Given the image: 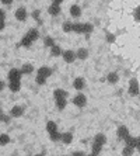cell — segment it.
Returning <instances> with one entry per match:
<instances>
[{
	"instance_id": "6da1fadb",
	"label": "cell",
	"mask_w": 140,
	"mask_h": 156,
	"mask_svg": "<svg viewBox=\"0 0 140 156\" xmlns=\"http://www.w3.org/2000/svg\"><path fill=\"white\" fill-rule=\"evenodd\" d=\"M139 90H140L139 82H137L136 79H130V82H129V94L130 96H137L139 94Z\"/></svg>"
},
{
	"instance_id": "7a4b0ae2",
	"label": "cell",
	"mask_w": 140,
	"mask_h": 156,
	"mask_svg": "<svg viewBox=\"0 0 140 156\" xmlns=\"http://www.w3.org/2000/svg\"><path fill=\"white\" fill-rule=\"evenodd\" d=\"M73 103H74L77 107H84L87 104V97L84 94H77L73 98Z\"/></svg>"
},
{
	"instance_id": "3957f363",
	"label": "cell",
	"mask_w": 140,
	"mask_h": 156,
	"mask_svg": "<svg viewBox=\"0 0 140 156\" xmlns=\"http://www.w3.org/2000/svg\"><path fill=\"white\" fill-rule=\"evenodd\" d=\"M20 79H21V72L17 69H11L10 72H9V80L10 82H20Z\"/></svg>"
},
{
	"instance_id": "277c9868",
	"label": "cell",
	"mask_w": 140,
	"mask_h": 156,
	"mask_svg": "<svg viewBox=\"0 0 140 156\" xmlns=\"http://www.w3.org/2000/svg\"><path fill=\"white\" fill-rule=\"evenodd\" d=\"M24 114V108L20 107V105H14L13 108L10 110V117H14V118H18Z\"/></svg>"
},
{
	"instance_id": "5b68a950",
	"label": "cell",
	"mask_w": 140,
	"mask_h": 156,
	"mask_svg": "<svg viewBox=\"0 0 140 156\" xmlns=\"http://www.w3.org/2000/svg\"><path fill=\"white\" fill-rule=\"evenodd\" d=\"M63 59H65V62H67V63H72V62L76 61V52L73 51H65L63 52Z\"/></svg>"
},
{
	"instance_id": "8992f818",
	"label": "cell",
	"mask_w": 140,
	"mask_h": 156,
	"mask_svg": "<svg viewBox=\"0 0 140 156\" xmlns=\"http://www.w3.org/2000/svg\"><path fill=\"white\" fill-rule=\"evenodd\" d=\"M129 136V129L125 127V125H121L118 128V138L119 139H126Z\"/></svg>"
},
{
	"instance_id": "52a82bcc",
	"label": "cell",
	"mask_w": 140,
	"mask_h": 156,
	"mask_svg": "<svg viewBox=\"0 0 140 156\" xmlns=\"http://www.w3.org/2000/svg\"><path fill=\"white\" fill-rule=\"evenodd\" d=\"M15 18H17L18 21H25V18H27V10H25L24 7L17 9V11H15Z\"/></svg>"
},
{
	"instance_id": "ba28073f",
	"label": "cell",
	"mask_w": 140,
	"mask_h": 156,
	"mask_svg": "<svg viewBox=\"0 0 140 156\" xmlns=\"http://www.w3.org/2000/svg\"><path fill=\"white\" fill-rule=\"evenodd\" d=\"M38 75L45 77V79H48V77L52 75V70H50V68H48V66H42V68L38 69Z\"/></svg>"
},
{
	"instance_id": "9c48e42d",
	"label": "cell",
	"mask_w": 140,
	"mask_h": 156,
	"mask_svg": "<svg viewBox=\"0 0 140 156\" xmlns=\"http://www.w3.org/2000/svg\"><path fill=\"white\" fill-rule=\"evenodd\" d=\"M27 38H28L31 42H34V41L38 40V37H39V33H38V30H29L28 34H27Z\"/></svg>"
},
{
	"instance_id": "30bf717a",
	"label": "cell",
	"mask_w": 140,
	"mask_h": 156,
	"mask_svg": "<svg viewBox=\"0 0 140 156\" xmlns=\"http://www.w3.org/2000/svg\"><path fill=\"white\" fill-rule=\"evenodd\" d=\"M73 86H74L76 90H81V89H84V86H86V82H84V79H83V77H77V79L74 80Z\"/></svg>"
},
{
	"instance_id": "8fae6325",
	"label": "cell",
	"mask_w": 140,
	"mask_h": 156,
	"mask_svg": "<svg viewBox=\"0 0 140 156\" xmlns=\"http://www.w3.org/2000/svg\"><path fill=\"white\" fill-rule=\"evenodd\" d=\"M48 13H49L50 16H58L59 13H60V6H58V4H52V6L48 9Z\"/></svg>"
},
{
	"instance_id": "7c38bea8",
	"label": "cell",
	"mask_w": 140,
	"mask_h": 156,
	"mask_svg": "<svg viewBox=\"0 0 140 156\" xmlns=\"http://www.w3.org/2000/svg\"><path fill=\"white\" fill-rule=\"evenodd\" d=\"M53 96H55V100H56V98H66L67 97V93H66L63 89H56V90L53 91Z\"/></svg>"
},
{
	"instance_id": "4fadbf2b",
	"label": "cell",
	"mask_w": 140,
	"mask_h": 156,
	"mask_svg": "<svg viewBox=\"0 0 140 156\" xmlns=\"http://www.w3.org/2000/svg\"><path fill=\"white\" fill-rule=\"evenodd\" d=\"M125 142H126V145L128 146H130V148H136V145H137V138H135V136H128V138L125 139Z\"/></svg>"
},
{
	"instance_id": "5bb4252c",
	"label": "cell",
	"mask_w": 140,
	"mask_h": 156,
	"mask_svg": "<svg viewBox=\"0 0 140 156\" xmlns=\"http://www.w3.org/2000/svg\"><path fill=\"white\" fill-rule=\"evenodd\" d=\"M20 72H21V75H29V73L34 72V68H32V65L27 63V65H22V68L20 69Z\"/></svg>"
},
{
	"instance_id": "9a60e30c",
	"label": "cell",
	"mask_w": 140,
	"mask_h": 156,
	"mask_svg": "<svg viewBox=\"0 0 140 156\" xmlns=\"http://www.w3.org/2000/svg\"><path fill=\"white\" fill-rule=\"evenodd\" d=\"M87 56H88V51H87L86 48H80L79 51L76 52V58H79V59H86Z\"/></svg>"
},
{
	"instance_id": "2e32d148",
	"label": "cell",
	"mask_w": 140,
	"mask_h": 156,
	"mask_svg": "<svg viewBox=\"0 0 140 156\" xmlns=\"http://www.w3.org/2000/svg\"><path fill=\"white\" fill-rule=\"evenodd\" d=\"M70 14H72L73 17H80V14H81V9H80L77 4H73L72 7H70Z\"/></svg>"
},
{
	"instance_id": "e0dca14e",
	"label": "cell",
	"mask_w": 140,
	"mask_h": 156,
	"mask_svg": "<svg viewBox=\"0 0 140 156\" xmlns=\"http://www.w3.org/2000/svg\"><path fill=\"white\" fill-rule=\"evenodd\" d=\"M60 141L63 142V144H70V142L73 141V135L70 134V132H65V134H62V138H60Z\"/></svg>"
},
{
	"instance_id": "ac0fdd59",
	"label": "cell",
	"mask_w": 140,
	"mask_h": 156,
	"mask_svg": "<svg viewBox=\"0 0 140 156\" xmlns=\"http://www.w3.org/2000/svg\"><path fill=\"white\" fill-rule=\"evenodd\" d=\"M62 54V49L59 45H53V47H50V55L52 56H59Z\"/></svg>"
},
{
	"instance_id": "d6986e66",
	"label": "cell",
	"mask_w": 140,
	"mask_h": 156,
	"mask_svg": "<svg viewBox=\"0 0 140 156\" xmlns=\"http://www.w3.org/2000/svg\"><path fill=\"white\" fill-rule=\"evenodd\" d=\"M94 142H97V144H100V145H104L105 142H107V136H105L104 134H98V135H95Z\"/></svg>"
},
{
	"instance_id": "ffe728a7",
	"label": "cell",
	"mask_w": 140,
	"mask_h": 156,
	"mask_svg": "<svg viewBox=\"0 0 140 156\" xmlns=\"http://www.w3.org/2000/svg\"><path fill=\"white\" fill-rule=\"evenodd\" d=\"M10 90L14 91V93H17L18 90H20V87H21V82H10Z\"/></svg>"
},
{
	"instance_id": "44dd1931",
	"label": "cell",
	"mask_w": 140,
	"mask_h": 156,
	"mask_svg": "<svg viewBox=\"0 0 140 156\" xmlns=\"http://www.w3.org/2000/svg\"><path fill=\"white\" fill-rule=\"evenodd\" d=\"M7 144H10V136L7 134H2L0 135V145L4 146V145H7Z\"/></svg>"
},
{
	"instance_id": "7402d4cb",
	"label": "cell",
	"mask_w": 140,
	"mask_h": 156,
	"mask_svg": "<svg viewBox=\"0 0 140 156\" xmlns=\"http://www.w3.org/2000/svg\"><path fill=\"white\" fill-rule=\"evenodd\" d=\"M46 131L49 132V134L55 132V131H58V127H56V124H55L53 121H49V122L46 124Z\"/></svg>"
},
{
	"instance_id": "603a6c76",
	"label": "cell",
	"mask_w": 140,
	"mask_h": 156,
	"mask_svg": "<svg viewBox=\"0 0 140 156\" xmlns=\"http://www.w3.org/2000/svg\"><path fill=\"white\" fill-rule=\"evenodd\" d=\"M66 98H56V107H58L59 110H63L66 107Z\"/></svg>"
},
{
	"instance_id": "cb8c5ba5",
	"label": "cell",
	"mask_w": 140,
	"mask_h": 156,
	"mask_svg": "<svg viewBox=\"0 0 140 156\" xmlns=\"http://www.w3.org/2000/svg\"><path fill=\"white\" fill-rule=\"evenodd\" d=\"M107 79H108V82H109V83H112V84H114V83H116V82H118V80H119V76H118V75H116V73H109V75H108V77H107Z\"/></svg>"
},
{
	"instance_id": "d4e9b609",
	"label": "cell",
	"mask_w": 140,
	"mask_h": 156,
	"mask_svg": "<svg viewBox=\"0 0 140 156\" xmlns=\"http://www.w3.org/2000/svg\"><path fill=\"white\" fill-rule=\"evenodd\" d=\"M72 31H74V33H77V34H84L83 33V24H79V23L73 24Z\"/></svg>"
},
{
	"instance_id": "484cf974",
	"label": "cell",
	"mask_w": 140,
	"mask_h": 156,
	"mask_svg": "<svg viewBox=\"0 0 140 156\" xmlns=\"http://www.w3.org/2000/svg\"><path fill=\"white\" fill-rule=\"evenodd\" d=\"M133 151H135L133 148H130V146L126 145L125 148H123V151H122V155L123 156H132L133 155Z\"/></svg>"
},
{
	"instance_id": "4316f807",
	"label": "cell",
	"mask_w": 140,
	"mask_h": 156,
	"mask_svg": "<svg viewBox=\"0 0 140 156\" xmlns=\"http://www.w3.org/2000/svg\"><path fill=\"white\" fill-rule=\"evenodd\" d=\"M49 135H50V141H53V142L60 141V138H62V134H59L58 131H55V132H52Z\"/></svg>"
},
{
	"instance_id": "83f0119b",
	"label": "cell",
	"mask_w": 140,
	"mask_h": 156,
	"mask_svg": "<svg viewBox=\"0 0 140 156\" xmlns=\"http://www.w3.org/2000/svg\"><path fill=\"white\" fill-rule=\"evenodd\" d=\"M101 148H102V145H100V144H97V142H94L93 144V153L98 155V153L101 152Z\"/></svg>"
},
{
	"instance_id": "f1b7e54d",
	"label": "cell",
	"mask_w": 140,
	"mask_h": 156,
	"mask_svg": "<svg viewBox=\"0 0 140 156\" xmlns=\"http://www.w3.org/2000/svg\"><path fill=\"white\" fill-rule=\"evenodd\" d=\"M91 31H93V26H91V24H83V33L90 34Z\"/></svg>"
},
{
	"instance_id": "f546056e",
	"label": "cell",
	"mask_w": 140,
	"mask_h": 156,
	"mask_svg": "<svg viewBox=\"0 0 140 156\" xmlns=\"http://www.w3.org/2000/svg\"><path fill=\"white\" fill-rule=\"evenodd\" d=\"M35 82H36V84H39V86H42V84H45L46 79H45V77H42V76H39V75H36Z\"/></svg>"
},
{
	"instance_id": "4dcf8cb0",
	"label": "cell",
	"mask_w": 140,
	"mask_h": 156,
	"mask_svg": "<svg viewBox=\"0 0 140 156\" xmlns=\"http://www.w3.org/2000/svg\"><path fill=\"white\" fill-rule=\"evenodd\" d=\"M72 27H73L72 23H65V24H63V31H65V33H70V31H72Z\"/></svg>"
},
{
	"instance_id": "1f68e13d",
	"label": "cell",
	"mask_w": 140,
	"mask_h": 156,
	"mask_svg": "<svg viewBox=\"0 0 140 156\" xmlns=\"http://www.w3.org/2000/svg\"><path fill=\"white\" fill-rule=\"evenodd\" d=\"M31 44H32V42H31V41H29L27 37H24V38L21 40V42H20V45H22V47H29Z\"/></svg>"
},
{
	"instance_id": "d6a6232c",
	"label": "cell",
	"mask_w": 140,
	"mask_h": 156,
	"mask_svg": "<svg viewBox=\"0 0 140 156\" xmlns=\"http://www.w3.org/2000/svg\"><path fill=\"white\" fill-rule=\"evenodd\" d=\"M55 45V42H53V40H52V38H50V37H46V38H45V47H53Z\"/></svg>"
},
{
	"instance_id": "836d02e7",
	"label": "cell",
	"mask_w": 140,
	"mask_h": 156,
	"mask_svg": "<svg viewBox=\"0 0 140 156\" xmlns=\"http://www.w3.org/2000/svg\"><path fill=\"white\" fill-rule=\"evenodd\" d=\"M0 121H3V122H9V121H10V117L4 115L3 111H0Z\"/></svg>"
},
{
	"instance_id": "e575fe53",
	"label": "cell",
	"mask_w": 140,
	"mask_h": 156,
	"mask_svg": "<svg viewBox=\"0 0 140 156\" xmlns=\"http://www.w3.org/2000/svg\"><path fill=\"white\" fill-rule=\"evenodd\" d=\"M107 41H108V42H114V41H115V37L112 35V34L108 33L107 34Z\"/></svg>"
},
{
	"instance_id": "d590c367",
	"label": "cell",
	"mask_w": 140,
	"mask_h": 156,
	"mask_svg": "<svg viewBox=\"0 0 140 156\" xmlns=\"http://www.w3.org/2000/svg\"><path fill=\"white\" fill-rule=\"evenodd\" d=\"M135 18H136V20H140V6L135 10Z\"/></svg>"
},
{
	"instance_id": "8d00e7d4",
	"label": "cell",
	"mask_w": 140,
	"mask_h": 156,
	"mask_svg": "<svg viewBox=\"0 0 140 156\" xmlns=\"http://www.w3.org/2000/svg\"><path fill=\"white\" fill-rule=\"evenodd\" d=\"M4 20H6V11L0 10V21H4Z\"/></svg>"
},
{
	"instance_id": "74e56055",
	"label": "cell",
	"mask_w": 140,
	"mask_h": 156,
	"mask_svg": "<svg viewBox=\"0 0 140 156\" xmlns=\"http://www.w3.org/2000/svg\"><path fill=\"white\" fill-rule=\"evenodd\" d=\"M32 17L35 18V20H38V21H39V10L34 11V13H32Z\"/></svg>"
},
{
	"instance_id": "f35d334b",
	"label": "cell",
	"mask_w": 140,
	"mask_h": 156,
	"mask_svg": "<svg viewBox=\"0 0 140 156\" xmlns=\"http://www.w3.org/2000/svg\"><path fill=\"white\" fill-rule=\"evenodd\" d=\"M0 2H2L3 4H6V6H7V4H11V3H13V0H0Z\"/></svg>"
},
{
	"instance_id": "ab89813d",
	"label": "cell",
	"mask_w": 140,
	"mask_h": 156,
	"mask_svg": "<svg viewBox=\"0 0 140 156\" xmlns=\"http://www.w3.org/2000/svg\"><path fill=\"white\" fill-rule=\"evenodd\" d=\"M4 27H6V24H4V21H0V31H3Z\"/></svg>"
},
{
	"instance_id": "60d3db41",
	"label": "cell",
	"mask_w": 140,
	"mask_h": 156,
	"mask_svg": "<svg viewBox=\"0 0 140 156\" xmlns=\"http://www.w3.org/2000/svg\"><path fill=\"white\" fill-rule=\"evenodd\" d=\"M136 149L139 151V153H140V138H137V145H136Z\"/></svg>"
},
{
	"instance_id": "b9f144b4",
	"label": "cell",
	"mask_w": 140,
	"mask_h": 156,
	"mask_svg": "<svg viewBox=\"0 0 140 156\" xmlns=\"http://www.w3.org/2000/svg\"><path fill=\"white\" fill-rule=\"evenodd\" d=\"M73 156H84V153L83 152H74L73 153Z\"/></svg>"
},
{
	"instance_id": "7bdbcfd3",
	"label": "cell",
	"mask_w": 140,
	"mask_h": 156,
	"mask_svg": "<svg viewBox=\"0 0 140 156\" xmlns=\"http://www.w3.org/2000/svg\"><path fill=\"white\" fill-rule=\"evenodd\" d=\"M62 2H63V0H53V4H58V6H59Z\"/></svg>"
},
{
	"instance_id": "ee69618b",
	"label": "cell",
	"mask_w": 140,
	"mask_h": 156,
	"mask_svg": "<svg viewBox=\"0 0 140 156\" xmlns=\"http://www.w3.org/2000/svg\"><path fill=\"white\" fill-rule=\"evenodd\" d=\"M3 89H4V83H3V82H2V80H0V91L3 90Z\"/></svg>"
},
{
	"instance_id": "f6af8a7d",
	"label": "cell",
	"mask_w": 140,
	"mask_h": 156,
	"mask_svg": "<svg viewBox=\"0 0 140 156\" xmlns=\"http://www.w3.org/2000/svg\"><path fill=\"white\" fill-rule=\"evenodd\" d=\"M88 156H98V155H95V153H90Z\"/></svg>"
},
{
	"instance_id": "bcb514c9",
	"label": "cell",
	"mask_w": 140,
	"mask_h": 156,
	"mask_svg": "<svg viewBox=\"0 0 140 156\" xmlns=\"http://www.w3.org/2000/svg\"><path fill=\"white\" fill-rule=\"evenodd\" d=\"M35 156H45L43 153H38V155H35Z\"/></svg>"
}]
</instances>
